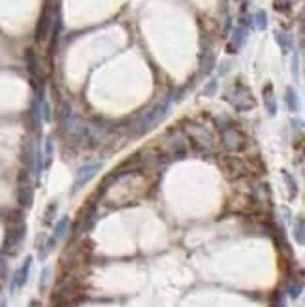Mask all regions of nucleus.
Returning <instances> with one entry per match:
<instances>
[{
	"label": "nucleus",
	"instance_id": "cd10ccee",
	"mask_svg": "<svg viewBox=\"0 0 305 307\" xmlns=\"http://www.w3.org/2000/svg\"><path fill=\"white\" fill-rule=\"evenodd\" d=\"M0 307H6V304H2V306H0Z\"/></svg>",
	"mask_w": 305,
	"mask_h": 307
},
{
	"label": "nucleus",
	"instance_id": "f8f14e48",
	"mask_svg": "<svg viewBox=\"0 0 305 307\" xmlns=\"http://www.w3.org/2000/svg\"><path fill=\"white\" fill-rule=\"evenodd\" d=\"M17 200L23 207H31L32 204V188L31 185L27 183V177H25V185L19 183V192H17Z\"/></svg>",
	"mask_w": 305,
	"mask_h": 307
},
{
	"label": "nucleus",
	"instance_id": "dca6fc26",
	"mask_svg": "<svg viewBox=\"0 0 305 307\" xmlns=\"http://www.w3.org/2000/svg\"><path fill=\"white\" fill-rule=\"evenodd\" d=\"M27 66H29V72H31L32 76H38L40 74V64H38V59H36V55H34V51L29 49L27 51Z\"/></svg>",
	"mask_w": 305,
	"mask_h": 307
},
{
	"label": "nucleus",
	"instance_id": "0eeeda50",
	"mask_svg": "<svg viewBox=\"0 0 305 307\" xmlns=\"http://www.w3.org/2000/svg\"><path fill=\"white\" fill-rule=\"evenodd\" d=\"M188 136L192 138V141L200 145V147H203V149H209V147H213V138H211V134H209V130L205 128V126H200V124H188Z\"/></svg>",
	"mask_w": 305,
	"mask_h": 307
},
{
	"label": "nucleus",
	"instance_id": "1a4fd4ad",
	"mask_svg": "<svg viewBox=\"0 0 305 307\" xmlns=\"http://www.w3.org/2000/svg\"><path fill=\"white\" fill-rule=\"evenodd\" d=\"M31 266H32V258L31 256H27V260L23 262V266L17 270L14 279H12V287H10V290L16 292L17 289L25 287V283H27V279H29V273H31Z\"/></svg>",
	"mask_w": 305,
	"mask_h": 307
},
{
	"label": "nucleus",
	"instance_id": "bb28decb",
	"mask_svg": "<svg viewBox=\"0 0 305 307\" xmlns=\"http://www.w3.org/2000/svg\"><path fill=\"white\" fill-rule=\"evenodd\" d=\"M29 307H42V306H40V302H38V300H32L31 304H29Z\"/></svg>",
	"mask_w": 305,
	"mask_h": 307
},
{
	"label": "nucleus",
	"instance_id": "2eb2a0df",
	"mask_svg": "<svg viewBox=\"0 0 305 307\" xmlns=\"http://www.w3.org/2000/svg\"><path fill=\"white\" fill-rule=\"evenodd\" d=\"M277 42H279V46L283 49V53H288L292 46H294V40H292V36L288 32H279L277 34Z\"/></svg>",
	"mask_w": 305,
	"mask_h": 307
},
{
	"label": "nucleus",
	"instance_id": "f257e3e1",
	"mask_svg": "<svg viewBox=\"0 0 305 307\" xmlns=\"http://www.w3.org/2000/svg\"><path fill=\"white\" fill-rule=\"evenodd\" d=\"M171 102H173V92L166 96L160 104H156L152 109H149L141 119H137L136 124H134V130H136V134H143V132H147V130H151L154 124L158 123V121H162L164 117H166V113H168L169 106H171Z\"/></svg>",
	"mask_w": 305,
	"mask_h": 307
},
{
	"label": "nucleus",
	"instance_id": "aec40b11",
	"mask_svg": "<svg viewBox=\"0 0 305 307\" xmlns=\"http://www.w3.org/2000/svg\"><path fill=\"white\" fill-rule=\"evenodd\" d=\"M66 228H68V219H66V217H62L61 221L55 224V232H53V236H51V238H55V239L59 241L62 236H64Z\"/></svg>",
	"mask_w": 305,
	"mask_h": 307
},
{
	"label": "nucleus",
	"instance_id": "393cba45",
	"mask_svg": "<svg viewBox=\"0 0 305 307\" xmlns=\"http://www.w3.org/2000/svg\"><path fill=\"white\" fill-rule=\"evenodd\" d=\"M215 91H217V81H209L207 87H205V91H203V94H205V96H211Z\"/></svg>",
	"mask_w": 305,
	"mask_h": 307
},
{
	"label": "nucleus",
	"instance_id": "9b49d317",
	"mask_svg": "<svg viewBox=\"0 0 305 307\" xmlns=\"http://www.w3.org/2000/svg\"><path fill=\"white\" fill-rule=\"evenodd\" d=\"M51 23H53V14H51V10L49 8H46L44 10V14H42V17H40V23H38V31H36V38L38 40H46L47 38V32H49V29H51Z\"/></svg>",
	"mask_w": 305,
	"mask_h": 307
},
{
	"label": "nucleus",
	"instance_id": "b1692460",
	"mask_svg": "<svg viewBox=\"0 0 305 307\" xmlns=\"http://www.w3.org/2000/svg\"><path fill=\"white\" fill-rule=\"evenodd\" d=\"M51 158H53V139L47 138L46 139V162H44V166H49V164H51Z\"/></svg>",
	"mask_w": 305,
	"mask_h": 307
},
{
	"label": "nucleus",
	"instance_id": "4be33fe9",
	"mask_svg": "<svg viewBox=\"0 0 305 307\" xmlns=\"http://www.w3.org/2000/svg\"><path fill=\"white\" fill-rule=\"evenodd\" d=\"M266 25H268V16H266L264 10H260V12L254 14V27L262 31V29H266Z\"/></svg>",
	"mask_w": 305,
	"mask_h": 307
},
{
	"label": "nucleus",
	"instance_id": "20e7f679",
	"mask_svg": "<svg viewBox=\"0 0 305 307\" xmlns=\"http://www.w3.org/2000/svg\"><path fill=\"white\" fill-rule=\"evenodd\" d=\"M220 139H222V147L228 151H237L245 145V136L241 134V130H237L230 124L220 130Z\"/></svg>",
	"mask_w": 305,
	"mask_h": 307
},
{
	"label": "nucleus",
	"instance_id": "f03ea898",
	"mask_svg": "<svg viewBox=\"0 0 305 307\" xmlns=\"http://www.w3.org/2000/svg\"><path fill=\"white\" fill-rule=\"evenodd\" d=\"M224 98H226L237 111H247V109L254 108V98H253V94H251V91H249L245 85H241V83L234 85V87L224 94Z\"/></svg>",
	"mask_w": 305,
	"mask_h": 307
},
{
	"label": "nucleus",
	"instance_id": "a878e982",
	"mask_svg": "<svg viewBox=\"0 0 305 307\" xmlns=\"http://www.w3.org/2000/svg\"><path fill=\"white\" fill-rule=\"evenodd\" d=\"M271 307H285V302H283V298H277Z\"/></svg>",
	"mask_w": 305,
	"mask_h": 307
},
{
	"label": "nucleus",
	"instance_id": "39448f33",
	"mask_svg": "<svg viewBox=\"0 0 305 307\" xmlns=\"http://www.w3.org/2000/svg\"><path fill=\"white\" fill-rule=\"evenodd\" d=\"M100 166H102V160H100V158H98V160H92V162H87L85 166H81V168L77 170L76 181H74L72 190H74V192H79V190L85 187V183H89V181H91L92 175L100 170Z\"/></svg>",
	"mask_w": 305,
	"mask_h": 307
},
{
	"label": "nucleus",
	"instance_id": "412c9836",
	"mask_svg": "<svg viewBox=\"0 0 305 307\" xmlns=\"http://www.w3.org/2000/svg\"><path fill=\"white\" fill-rule=\"evenodd\" d=\"M57 202H51L49 205H47V209H46V213H44V222L46 224H51L53 222V217H55V213H57Z\"/></svg>",
	"mask_w": 305,
	"mask_h": 307
},
{
	"label": "nucleus",
	"instance_id": "423d86ee",
	"mask_svg": "<svg viewBox=\"0 0 305 307\" xmlns=\"http://www.w3.org/2000/svg\"><path fill=\"white\" fill-rule=\"evenodd\" d=\"M25 236H27V226L23 222L17 224L16 228H12V230L8 232V236H6V241H4V253L16 255L17 249L21 247L23 239H25Z\"/></svg>",
	"mask_w": 305,
	"mask_h": 307
},
{
	"label": "nucleus",
	"instance_id": "6ab92c4d",
	"mask_svg": "<svg viewBox=\"0 0 305 307\" xmlns=\"http://www.w3.org/2000/svg\"><path fill=\"white\" fill-rule=\"evenodd\" d=\"M302 292H304V281L302 279H298V281H292L288 287V296L292 300H296V298H300L302 296Z\"/></svg>",
	"mask_w": 305,
	"mask_h": 307
},
{
	"label": "nucleus",
	"instance_id": "6e6552de",
	"mask_svg": "<svg viewBox=\"0 0 305 307\" xmlns=\"http://www.w3.org/2000/svg\"><path fill=\"white\" fill-rule=\"evenodd\" d=\"M94 219H96V205L91 204L87 209H83V213L76 221V236L91 230L92 224H94Z\"/></svg>",
	"mask_w": 305,
	"mask_h": 307
},
{
	"label": "nucleus",
	"instance_id": "ddd939ff",
	"mask_svg": "<svg viewBox=\"0 0 305 307\" xmlns=\"http://www.w3.org/2000/svg\"><path fill=\"white\" fill-rule=\"evenodd\" d=\"M264 104H266V109L270 115H275L277 113V102H275V94H273V87L268 85L264 89Z\"/></svg>",
	"mask_w": 305,
	"mask_h": 307
},
{
	"label": "nucleus",
	"instance_id": "5701e85b",
	"mask_svg": "<svg viewBox=\"0 0 305 307\" xmlns=\"http://www.w3.org/2000/svg\"><path fill=\"white\" fill-rule=\"evenodd\" d=\"M283 175H285V181H287V185H288V188H290V198H294V196L298 194V185H296L294 177L290 175L288 171H283Z\"/></svg>",
	"mask_w": 305,
	"mask_h": 307
},
{
	"label": "nucleus",
	"instance_id": "a211bd4d",
	"mask_svg": "<svg viewBox=\"0 0 305 307\" xmlns=\"http://www.w3.org/2000/svg\"><path fill=\"white\" fill-rule=\"evenodd\" d=\"M285 100H287V106H288L290 111H298V94L292 87H288L285 92Z\"/></svg>",
	"mask_w": 305,
	"mask_h": 307
},
{
	"label": "nucleus",
	"instance_id": "7ed1b4c3",
	"mask_svg": "<svg viewBox=\"0 0 305 307\" xmlns=\"http://www.w3.org/2000/svg\"><path fill=\"white\" fill-rule=\"evenodd\" d=\"M164 145H166L169 158H173V160L186 154V139L181 130H169L168 136L164 138Z\"/></svg>",
	"mask_w": 305,
	"mask_h": 307
},
{
	"label": "nucleus",
	"instance_id": "f3484780",
	"mask_svg": "<svg viewBox=\"0 0 305 307\" xmlns=\"http://www.w3.org/2000/svg\"><path fill=\"white\" fill-rule=\"evenodd\" d=\"M294 238H296V243H298V245H304V241H305V222H304V219H298V221H296V226H294Z\"/></svg>",
	"mask_w": 305,
	"mask_h": 307
},
{
	"label": "nucleus",
	"instance_id": "4468645a",
	"mask_svg": "<svg viewBox=\"0 0 305 307\" xmlns=\"http://www.w3.org/2000/svg\"><path fill=\"white\" fill-rule=\"evenodd\" d=\"M245 38H247V31H245L243 27L236 29V31H234V36H232V44H230V51H232V53H234V49L237 51L239 47L243 46Z\"/></svg>",
	"mask_w": 305,
	"mask_h": 307
},
{
	"label": "nucleus",
	"instance_id": "9d476101",
	"mask_svg": "<svg viewBox=\"0 0 305 307\" xmlns=\"http://www.w3.org/2000/svg\"><path fill=\"white\" fill-rule=\"evenodd\" d=\"M222 168L228 173L230 177H241L247 173V166L243 164V160L239 158H224L222 160Z\"/></svg>",
	"mask_w": 305,
	"mask_h": 307
}]
</instances>
